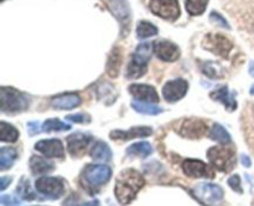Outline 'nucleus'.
Wrapping results in <instances>:
<instances>
[{
	"label": "nucleus",
	"instance_id": "393cba45",
	"mask_svg": "<svg viewBox=\"0 0 254 206\" xmlns=\"http://www.w3.org/2000/svg\"><path fill=\"white\" fill-rule=\"evenodd\" d=\"M19 138V131L6 122H0V140L4 143H14Z\"/></svg>",
	"mask_w": 254,
	"mask_h": 206
},
{
	"label": "nucleus",
	"instance_id": "423d86ee",
	"mask_svg": "<svg viewBox=\"0 0 254 206\" xmlns=\"http://www.w3.org/2000/svg\"><path fill=\"white\" fill-rule=\"evenodd\" d=\"M207 158L216 169L228 171L235 165V151L223 146H212L208 149Z\"/></svg>",
	"mask_w": 254,
	"mask_h": 206
},
{
	"label": "nucleus",
	"instance_id": "7ed1b4c3",
	"mask_svg": "<svg viewBox=\"0 0 254 206\" xmlns=\"http://www.w3.org/2000/svg\"><path fill=\"white\" fill-rule=\"evenodd\" d=\"M2 113H19L26 111L30 106V98L11 87L2 86L0 89Z\"/></svg>",
	"mask_w": 254,
	"mask_h": 206
},
{
	"label": "nucleus",
	"instance_id": "6ab92c4d",
	"mask_svg": "<svg viewBox=\"0 0 254 206\" xmlns=\"http://www.w3.org/2000/svg\"><path fill=\"white\" fill-rule=\"evenodd\" d=\"M81 97L77 93H64L51 98V104L56 109H73L81 104Z\"/></svg>",
	"mask_w": 254,
	"mask_h": 206
},
{
	"label": "nucleus",
	"instance_id": "f8f14e48",
	"mask_svg": "<svg viewBox=\"0 0 254 206\" xmlns=\"http://www.w3.org/2000/svg\"><path fill=\"white\" fill-rule=\"evenodd\" d=\"M154 52L156 57L164 62H174L180 57V49L174 42L165 41H154Z\"/></svg>",
	"mask_w": 254,
	"mask_h": 206
},
{
	"label": "nucleus",
	"instance_id": "412c9836",
	"mask_svg": "<svg viewBox=\"0 0 254 206\" xmlns=\"http://www.w3.org/2000/svg\"><path fill=\"white\" fill-rule=\"evenodd\" d=\"M117 97H118V93H117L113 84L104 81L98 83V86H97V98L99 101H103L106 104H113L116 102Z\"/></svg>",
	"mask_w": 254,
	"mask_h": 206
},
{
	"label": "nucleus",
	"instance_id": "f704fd0d",
	"mask_svg": "<svg viewBox=\"0 0 254 206\" xmlns=\"http://www.w3.org/2000/svg\"><path fill=\"white\" fill-rule=\"evenodd\" d=\"M210 20L212 22H215V24H217V25H220V26L225 27V29H228V30L231 29V26H230V24L227 22V20H226L225 17L222 16V15L218 14L217 11H211Z\"/></svg>",
	"mask_w": 254,
	"mask_h": 206
},
{
	"label": "nucleus",
	"instance_id": "a19ab883",
	"mask_svg": "<svg viewBox=\"0 0 254 206\" xmlns=\"http://www.w3.org/2000/svg\"><path fill=\"white\" fill-rule=\"evenodd\" d=\"M241 160H242V164L246 166V168H250V166L252 165V163H251V159L248 158L246 154H242V155H241Z\"/></svg>",
	"mask_w": 254,
	"mask_h": 206
},
{
	"label": "nucleus",
	"instance_id": "9b49d317",
	"mask_svg": "<svg viewBox=\"0 0 254 206\" xmlns=\"http://www.w3.org/2000/svg\"><path fill=\"white\" fill-rule=\"evenodd\" d=\"M189 83L188 81L183 78H176L173 81H169L164 84L163 87V96L170 103L179 101V99L184 98L188 93Z\"/></svg>",
	"mask_w": 254,
	"mask_h": 206
},
{
	"label": "nucleus",
	"instance_id": "37998d69",
	"mask_svg": "<svg viewBox=\"0 0 254 206\" xmlns=\"http://www.w3.org/2000/svg\"><path fill=\"white\" fill-rule=\"evenodd\" d=\"M1 1H4V0H1Z\"/></svg>",
	"mask_w": 254,
	"mask_h": 206
},
{
	"label": "nucleus",
	"instance_id": "72a5a7b5",
	"mask_svg": "<svg viewBox=\"0 0 254 206\" xmlns=\"http://www.w3.org/2000/svg\"><path fill=\"white\" fill-rule=\"evenodd\" d=\"M66 119L69 122H73V123H79V124H87L91 122V117L87 113H77V114H68L66 116Z\"/></svg>",
	"mask_w": 254,
	"mask_h": 206
},
{
	"label": "nucleus",
	"instance_id": "473e14b6",
	"mask_svg": "<svg viewBox=\"0 0 254 206\" xmlns=\"http://www.w3.org/2000/svg\"><path fill=\"white\" fill-rule=\"evenodd\" d=\"M17 194L20 195V198L25 199V200H34L36 198L35 193L32 191L31 185H30L29 180L26 178H22L21 181L17 185Z\"/></svg>",
	"mask_w": 254,
	"mask_h": 206
},
{
	"label": "nucleus",
	"instance_id": "79ce46f5",
	"mask_svg": "<svg viewBox=\"0 0 254 206\" xmlns=\"http://www.w3.org/2000/svg\"><path fill=\"white\" fill-rule=\"evenodd\" d=\"M251 94H252V96H254V86L252 87V88H251Z\"/></svg>",
	"mask_w": 254,
	"mask_h": 206
},
{
	"label": "nucleus",
	"instance_id": "4c0bfd02",
	"mask_svg": "<svg viewBox=\"0 0 254 206\" xmlns=\"http://www.w3.org/2000/svg\"><path fill=\"white\" fill-rule=\"evenodd\" d=\"M0 204L1 205H20L19 199L14 198L10 195H1L0 196Z\"/></svg>",
	"mask_w": 254,
	"mask_h": 206
},
{
	"label": "nucleus",
	"instance_id": "bb28decb",
	"mask_svg": "<svg viewBox=\"0 0 254 206\" xmlns=\"http://www.w3.org/2000/svg\"><path fill=\"white\" fill-rule=\"evenodd\" d=\"M153 153V146L151 144H149L148 141H138V143H134L127 149V154L128 155H134V156H140V158H146L150 154Z\"/></svg>",
	"mask_w": 254,
	"mask_h": 206
},
{
	"label": "nucleus",
	"instance_id": "1a4fd4ad",
	"mask_svg": "<svg viewBox=\"0 0 254 206\" xmlns=\"http://www.w3.org/2000/svg\"><path fill=\"white\" fill-rule=\"evenodd\" d=\"M35 186L40 194L46 196L47 199H52V200L60 199L64 194V183L57 178H50V176L40 178L35 183Z\"/></svg>",
	"mask_w": 254,
	"mask_h": 206
},
{
	"label": "nucleus",
	"instance_id": "58836bf2",
	"mask_svg": "<svg viewBox=\"0 0 254 206\" xmlns=\"http://www.w3.org/2000/svg\"><path fill=\"white\" fill-rule=\"evenodd\" d=\"M27 128H29L30 136H36L37 133H40V131H42V127H40V124L35 121L29 122L27 123Z\"/></svg>",
	"mask_w": 254,
	"mask_h": 206
},
{
	"label": "nucleus",
	"instance_id": "20e7f679",
	"mask_svg": "<svg viewBox=\"0 0 254 206\" xmlns=\"http://www.w3.org/2000/svg\"><path fill=\"white\" fill-rule=\"evenodd\" d=\"M112 176V169L103 164H93V165H87L84 170L82 171V181L89 188H98L104 185L107 181H109Z\"/></svg>",
	"mask_w": 254,
	"mask_h": 206
},
{
	"label": "nucleus",
	"instance_id": "9d476101",
	"mask_svg": "<svg viewBox=\"0 0 254 206\" xmlns=\"http://www.w3.org/2000/svg\"><path fill=\"white\" fill-rule=\"evenodd\" d=\"M203 47L208 51L213 52L218 56L227 57L230 51L232 50L233 45L230 40L221 34H210L206 35L202 42Z\"/></svg>",
	"mask_w": 254,
	"mask_h": 206
},
{
	"label": "nucleus",
	"instance_id": "a878e982",
	"mask_svg": "<svg viewBox=\"0 0 254 206\" xmlns=\"http://www.w3.org/2000/svg\"><path fill=\"white\" fill-rule=\"evenodd\" d=\"M208 138L212 139V140L218 141L221 144H228L232 141V138H231L230 133L226 131L225 127H222L221 124L215 123L211 128L210 133H208Z\"/></svg>",
	"mask_w": 254,
	"mask_h": 206
},
{
	"label": "nucleus",
	"instance_id": "dca6fc26",
	"mask_svg": "<svg viewBox=\"0 0 254 206\" xmlns=\"http://www.w3.org/2000/svg\"><path fill=\"white\" fill-rule=\"evenodd\" d=\"M183 170L185 174L191 178H212L213 174L211 173L207 164L196 159H186L183 163Z\"/></svg>",
	"mask_w": 254,
	"mask_h": 206
},
{
	"label": "nucleus",
	"instance_id": "4be33fe9",
	"mask_svg": "<svg viewBox=\"0 0 254 206\" xmlns=\"http://www.w3.org/2000/svg\"><path fill=\"white\" fill-rule=\"evenodd\" d=\"M89 155L96 161H109L112 159V149L106 141L99 140L91 149Z\"/></svg>",
	"mask_w": 254,
	"mask_h": 206
},
{
	"label": "nucleus",
	"instance_id": "f3484780",
	"mask_svg": "<svg viewBox=\"0 0 254 206\" xmlns=\"http://www.w3.org/2000/svg\"><path fill=\"white\" fill-rule=\"evenodd\" d=\"M129 92L133 94L135 99L146 102V103H158L160 101L159 94L156 93V89L153 86H149V84L134 83L129 87Z\"/></svg>",
	"mask_w": 254,
	"mask_h": 206
},
{
	"label": "nucleus",
	"instance_id": "5701e85b",
	"mask_svg": "<svg viewBox=\"0 0 254 206\" xmlns=\"http://www.w3.org/2000/svg\"><path fill=\"white\" fill-rule=\"evenodd\" d=\"M122 65V52L119 47H114L112 50L111 55L108 57V64H107V73L111 77H117L119 74Z\"/></svg>",
	"mask_w": 254,
	"mask_h": 206
},
{
	"label": "nucleus",
	"instance_id": "c9c22d12",
	"mask_svg": "<svg viewBox=\"0 0 254 206\" xmlns=\"http://www.w3.org/2000/svg\"><path fill=\"white\" fill-rule=\"evenodd\" d=\"M216 65L212 64V62H207V64L203 66V73L206 74V76L211 77V78H218V77H221L222 74L218 73V69H215Z\"/></svg>",
	"mask_w": 254,
	"mask_h": 206
},
{
	"label": "nucleus",
	"instance_id": "b1692460",
	"mask_svg": "<svg viewBox=\"0 0 254 206\" xmlns=\"http://www.w3.org/2000/svg\"><path fill=\"white\" fill-rule=\"evenodd\" d=\"M30 168H31L34 175H39V174H46L54 170L55 164L52 161L45 160L40 156L34 155L30 159Z\"/></svg>",
	"mask_w": 254,
	"mask_h": 206
},
{
	"label": "nucleus",
	"instance_id": "c85d7f7f",
	"mask_svg": "<svg viewBox=\"0 0 254 206\" xmlns=\"http://www.w3.org/2000/svg\"><path fill=\"white\" fill-rule=\"evenodd\" d=\"M158 32V27L154 24H151V22L146 21V20H141V21L138 22V26H136V36L139 39H148V37L155 36Z\"/></svg>",
	"mask_w": 254,
	"mask_h": 206
},
{
	"label": "nucleus",
	"instance_id": "0eeeda50",
	"mask_svg": "<svg viewBox=\"0 0 254 206\" xmlns=\"http://www.w3.org/2000/svg\"><path fill=\"white\" fill-rule=\"evenodd\" d=\"M150 11L161 19L175 21L180 16V5L178 0H150Z\"/></svg>",
	"mask_w": 254,
	"mask_h": 206
},
{
	"label": "nucleus",
	"instance_id": "2f4dec72",
	"mask_svg": "<svg viewBox=\"0 0 254 206\" xmlns=\"http://www.w3.org/2000/svg\"><path fill=\"white\" fill-rule=\"evenodd\" d=\"M208 5V0H186L185 6L186 10L192 16H198L205 12L206 7Z\"/></svg>",
	"mask_w": 254,
	"mask_h": 206
},
{
	"label": "nucleus",
	"instance_id": "cd10ccee",
	"mask_svg": "<svg viewBox=\"0 0 254 206\" xmlns=\"http://www.w3.org/2000/svg\"><path fill=\"white\" fill-rule=\"evenodd\" d=\"M17 158V153L12 148H1L0 150V169L2 171L11 168Z\"/></svg>",
	"mask_w": 254,
	"mask_h": 206
},
{
	"label": "nucleus",
	"instance_id": "7c9ffc66",
	"mask_svg": "<svg viewBox=\"0 0 254 206\" xmlns=\"http://www.w3.org/2000/svg\"><path fill=\"white\" fill-rule=\"evenodd\" d=\"M72 127L69 124H66L64 122H61L60 119L52 118L47 119L42 124V132L45 133H51V132H62V131H69Z\"/></svg>",
	"mask_w": 254,
	"mask_h": 206
},
{
	"label": "nucleus",
	"instance_id": "ddd939ff",
	"mask_svg": "<svg viewBox=\"0 0 254 206\" xmlns=\"http://www.w3.org/2000/svg\"><path fill=\"white\" fill-rule=\"evenodd\" d=\"M207 132V126L205 122L200 121V119H186L183 122L179 133L185 138L190 139H198Z\"/></svg>",
	"mask_w": 254,
	"mask_h": 206
},
{
	"label": "nucleus",
	"instance_id": "6e6552de",
	"mask_svg": "<svg viewBox=\"0 0 254 206\" xmlns=\"http://www.w3.org/2000/svg\"><path fill=\"white\" fill-rule=\"evenodd\" d=\"M196 199L205 205H217L223 199V190L221 186L211 183H202L193 190Z\"/></svg>",
	"mask_w": 254,
	"mask_h": 206
},
{
	"label": "nucleus",
	"instance_id": "ea45409f",
	"mask_svg": "<svg viewBox=\"0 0 254 206\" xmlns=\"http://www.w3.org/2000/svg\"><path fill=\"white\" fill-rule=\"evenodd\" d=\"M10 183H11V178L10 176H1L0 178V190L4 191Z\"/></svg>",
	"mask_w": 254,
	"mask_h": 206
},
{
	"label": "nucleus",
	"instance_id": "c756f323",
	"mask_svg": "<svg viewBox=\"0 0 254 206\" xmlns=\"http://www.w3.org/2000/svg\"><path fill=\"white\" fill-rule=\"evenodd\" d=\"M131 107H133L136 112H139V113L149 114V116H156V114L163 112V108H160V107L154 106V104L151 103H146V102L138 101V99L131 102Z\"/></svg>",
	"mask_w": 254,
	"mask_h": 206
},
{
	"label": "nucleus",
	"instance_id": "f257e3e1",
	"mask_svg": "<svg viewBox=\"0 0 254 206\" xmlns=\"http://www.w3.org/2000/svg\"><path fill=\"white\" fill-rule=\"evenodd\" d=\"M144 185L145 180L139 171L134 169H126L117 178L114 188L117 200L123 205L131 203Z\"/></svg>",
	"mask_w": 254,
	"mask_h": 206
},
{
	"label": "nucleus",
	"instance_id": "a211bd4d",
	"mask_svg": "<svg viewBox=\"0 0 254 206\" xmlns=\"http://www.w3.org/2000/svg\"><path fill=\"white\" fill-rule=\"evenodd\" d=\"M153 133V129L150 127H133L129 131H113L111 132L109 137L113 140L126 141L133 138H143V137H149Z\"/></svg>",
	"mask_w": 254,
	"mask_h": 206
},
{
	"label": "nucleus",
	"instance_id": "aec40b11",
	"mask_svg": "<svg viewBox=\"0 0 254 206\" xmlns=\"http://www.w3.org/2000/svg\"><path fill=\"white\" fill-rule=\"evenodd\" d=\"M235 96L236 94L231 93L230 88H228L227 86H223V87H221V88L213 91L212 93H211L210 97L212 99H215V101L221 102V103L226 107V109H227V111L233 112L236 108H237V102H236Z\"/></svg>",
	"mask_w": 254,
	"mask_h": 206
},
{
	"label": "nucleus",
	"instance_id": "f03ea898",
	"mask_svg": "<svg viewBox=\"0 0 254 206\" xmlns=\"http://www.w3.org/2000/svg\"><path fill=\"white\" fill-rule=\"evenodd\" d=\"M154 51L153 42H141L131 55V60L129 62L127 69V77L129 78H139L144 76L148 69L149 60L151 57V52Z\"/></svg>",
	"mask_w": 254,
	"mask_h": 206
},
{
	"label": "nucleus",
	"instance_id": "4468645a",
	"mask_svg": "<svg viewBox=\"0 0 254 206\" xmlns=\"http://www.w3.org/2000/svg\"><path fill=\"white\" fill-rule=\"evenodd\" d=\"M35 149L46 158H64V145L59 139H42L35 144Z\"/></svg>",
	"mask_w": 254,
	"mask_h": 206
},
{
	"label": "nucleus",
	"instance_id": "e433bc0d",
	"mask_svg": "<svg viewBox=\"0 0 254 206\" xmlns=\"http://www.w3.org/2000/svg\"><path fill=\"white\" fill-rule=\"evenodd\" d=\"M228 185L233 189L237 193H243V189L241 186V178L238 175H232L230 179H228Z\"/></svg>",
	"mask_w": 254,
	"mask_h": 206
},
{
	"label": "nucleus",
	"instance_id": "2eb2a0df",
	"mask_svg": "<svg viewBox=\"0 0 254 206\" xmlns=\"http://www.w3.org/2000/svg\"><path fill=\"white\" fill-rule=\"evenodd\" d=\"M93 137L87 133H73L67 137V146L72 156H79L83 154V150L91 144Z\"/></svg>",
	"mask_w": 254,
	"mask_h": 206
},
{
	"label": "nucleus",
	"instance_id": "39448f33",
	"mask_svg": "<svg viewBox=\"0 0 254 206\" xmlns=\"http://www.w3.org/2000/svg\"><path fill=\"white\" fill-rule=\"evenodd\" d=\"M106 4L109 11L121 24L122 37H126L130 31L131 21V10L128 0H107Z\"/></svg>",
	"mask_w": 254,
	"mask_h": 206
}]
</instances>
